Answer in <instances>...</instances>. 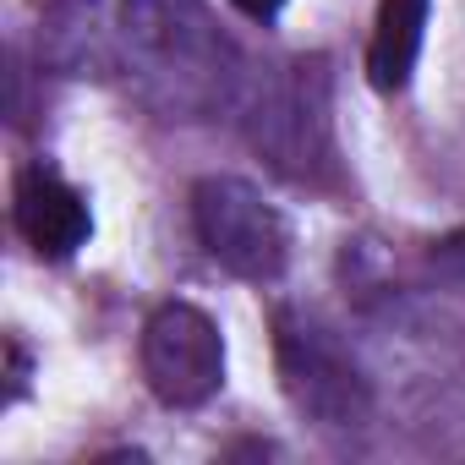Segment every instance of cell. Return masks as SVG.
<instances>
[{
  "mask_svg": "<svg viewBox=\"0 0 465 465\" xmlns=\"http://www.w3.org/2000/svg\"><path fill=\"white\" fill-rule=\"evenodd\" d=\"M274 367L291 405L318 427H361L372 411V383L356 367L351 345L312 312L280 307L274 312Z\"/></svg>",
  "mask_w": 465,
  "mask_h": 465,
  "instance_id": "obj_2",
  "label": "cell"
},
{
  "mask_svg": "<svg viewBox=\"0 0 465 465\" xmlns=\"http://www.w3.org/2000/svg\"><path fill=\"white\" fill-rule=\"evenodd\" d=\"M258 148H269L291 175H307L312 164H323L318 153H329V77L318 61L291 66V77H280L263 94Z\"/></svg>",
  "mask_w": 465,
  "mask_h": 465,
  "instance_id": "obj_5",
  "label": "cell"
},
{
  "mask_svg": "<svg viewBox=\"0 0 465 465\" xmlns=\"http://www.w3.org/2000/svg\"><path fill=\"white\" fill-rule=\"evenodd\" d=\"M12 213H17L23 242H28L39 258H72V252L88 247V236H94L88 197H83L66 175L45 170V164H28V170L17 175Z\"/></svg>",
  "mask_w": 465,
  "mask_h": 465,
  "instance_id": "obj_6",
  "label": "cell"
},
{
  "mask_svg": "<svg viewBox=\"0 0 465 465\" xmlns=\"http://www.w3.org/2000/svg\"><path fill=\"white\" fill-rule=\"evenodd\" d=\"M132 55L175 88V110H208L236 72V45L208 17L203 0H126L121 12Z\"/></svg>",
  "mask_w": 465,
  "mask_h": 465,
  "instance_id": "obj_1",
  "label": "cell"
},
{
  "mask_svg": "<svg viewBox=\"0 0 465 465\" xmlns=\"http://www.w3.org/2000/svg\"><path fill=\"white\" fill-rule=\"evenodd\" d=\"M427 17H432V0H378V23L367 45V83L378 94H400L411 83L427 45Z\"/></svg>",
  "mask_w": 465,
  "mask_h": 465,
  "instance_id": "obj_7",
  "label": "cell"
},
{
  "mask_svg": "<svg viewBox=\"0 0 465 465\" xmlns=\"http://www.w3.org/2000/svg\"><path fill=\"white\" fill-rule=\"evenodd\" d=\"M236 6H242L247 17H258V23H269V17H280V12H285V0H236Z\"/></svg>",
  "mask_w": 465,
  "mask_h": 465,
  "instance_id": "obj_9",
  "label": "cell"
},
{
  "mask_svg": "<svg viewBox=\"0 0 465 465\" xmlns=\"http://www.w3.org/2000/svg\"><path fill=\"white\" fill-rule=\"evenodd\" d=\"M427 269H432L438 280H449V285H465V224L449 230V236H438V242L427 247Z\"/></svg>",
  "mask_w": 465,
  "mask_h": 465,
  "instance_id": "obj_8",
  "label": "cell"
},
{
  "mask_svg": "<svg viewBox=\"0 0 465 465\" xmlns=\"http://www.w3.org/2000/svg\"><path fill=\"white\" fill-rule=\"evenodd\" d=\"M143 378L170 411H197L224 389V334L192 302H164L143 323Z\"/></svg>",
  "mask_w": 465,
  "mask_h": 465,
  "instance_id": "obj_4",
  "label": "cell"
},
{
  "mask_svg": "<svg viewBox=\"0 0 465 465\" xmlns=\"http://www.w3.org/2000/svg\"><path fill=\"white\" fill-rule=\"evenodd\" d=\"M192 224L203 252L236 280L274 285L291 263V219L242 175H208L192 186Z\"/></svg>",
  "mask_w": 465,
  "mask_h": 465,
  "instance_id": "obj_3",
  "label": "cell"
}]
</instances>
